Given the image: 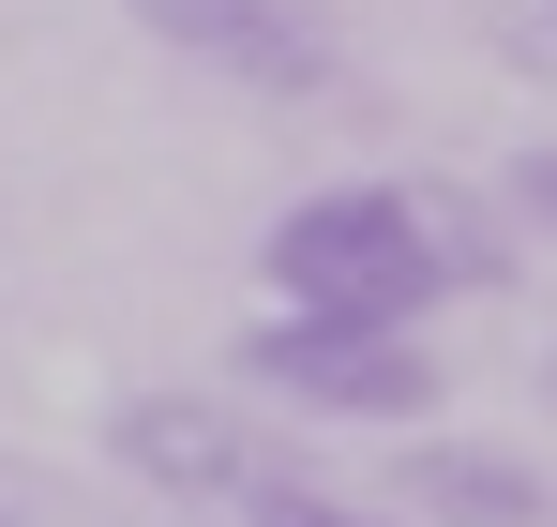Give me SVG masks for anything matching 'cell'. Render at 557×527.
<instances>
[{
    "instance_id": "9c48e42d",
    "label": "cell",
    "mask_w": 557,
    "mask_h": 527,
    "mask_svg": "<svg viewBox=\"0 0 557 527\" xmlns=\"http://www.w3.org/2000/svg\"><path fill=\"white\" fill-rule=\"evenodd\" d=\"M0 527H30V513H0Z\"/></svg>"
},
{
    "instance_id": "7a4b0ae2",
    "label": "cell",
    "mask_w": 557,
    "mask_h": 527,
    "mask_svg": "<svg viewBox=\"0 0 557 527\" xmlns=\"http://www.w3.org/2000/svg\"><path fill=\"white\" fill-rule=\"evenodd\" d=\"M242 392H272L301 422H376V438H407V422H437V347L422 332H362V317H257L242 332Z\"/></svg>"
},
{
    "instance_id": "6da1fadb",
    "label": "cell",
    "mask_w": 557,
    "mask_h": 527,
    "mask_svg": "<svg viewBox=\"0 0 557 527\" xmlns=\"http://www.w3.org/2000/svg\"><path fill=\"white\" fill-rule=\"evenodd\" d=\"M286 317H362V332H422L467 271H497V242L437 226L422 181H332V196H286L272 242H257Z\"/></svg>"
},
{
    "instance_id": "52a82bcc",
    "label": "cell",
    "mask_w": 557,
    "mask_h": 527,
    "mask_svg": "<svg viewBox=\"0 0 557 527\" xmlns=\"http://www.w3.org/2000/svg\"><path fill=\"white\" fill-rule=\"evenodd\" d=\"M512 211H528V226L557 242V151H528V167H512Z\"/></svg>"
},
{
    "instance_id": "5b68a950",
    "label": "cell",
    "mask_w": 557,
    "mask_h": 527,
    "mask_svg": "<svg viewBox=\"0 0 557 527\" xmlns=\"http://www.w3.org/2000/svg\"><path fill=\"white\" fill-rule=\"evenodd\" d=\"M407 513L422 527H543L557 498H543V467H512V452H467V438H407Z\"/></svg>"
},
{
    "instance_id": "3957f363",
    "label": "cell",
    "mask_w": 557,
    "mask_h": 527,
    "mask_svg": "<svg viewBox=\"0 0 557 527\" xmlns=\"http://www.w3.org/2000/svg\"><path fill=\"white\" fill-rule=\"evenodd\" d=\"M182 61L211 76H257V90H332V15L317 0H136Z\"/></svg>"
},
{
    "instance_id": "ba28073f",
    "label": "cell",
    "mask_w": 557,
    "mask_h": 527,
    "mask_svg": "<svg viewBox=\"0 0 557 527\" xmlns=\"http://www.w3.org/2000/svg\"><path fill=\"white\" fill-rule=\"evenodd\" d=\"M543 392H557V361H543Z\"/></svg>"
},
{
    "instance_id": "277c9868",
    "label": "cell",
    "mask_w": 557,
    "mask_h": 527,
    "mask_svg": "<svg viewBox=\"0 0 557 527\" xmlns=\"http://www.w3.org/2000/svg\"><path fill=\"white\" fill-rule=\"evenodd\" d=\"M106 438H121V467H136V482H166V498H211V513H226V498L272 467V438H242V407H226V392H136Z\"/></svg>"
},
{
    "instance_id": "8992f818",
    "label": "cell",
    "mask_w": 557,
    "mask_h": 527,
    "mask_svg": "<svg viewBox=\"0 0 557 527\" xmlns=\"http://www.w3.org/2000/svg\"><path fill=\"white\" fill-rule=\"evenodd\" d=\"M226 513H242V527H392V513H362V498H332V482H301L286 452L242 482V498H226Z\"/></svg>"
}]
</instances>
